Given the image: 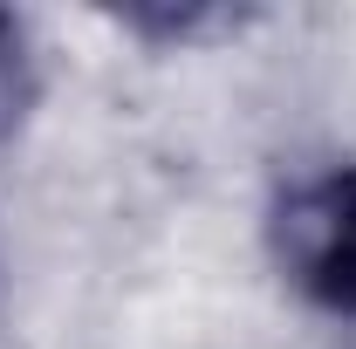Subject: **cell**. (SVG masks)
<instances>
[{
  "label": "cell",
  "mask_w": 356,
  "mask_h": 349,
  "mask_svg": "<svg viewBox=\"0 0 356 349\" xmlns=\"http://www.w3.org/2000/svg\"><path fill=\"white\" fill-rule=\"evenodd\" d=\"M274 254L315 308L356 315V165L302 178L274 206Z\"/></svg>",
  "instance_id": "1"
},
{
  "label": "cell",
  "mask_w": 356,
  "mask_h": 349,
  "mask_svg": "<svg viewBox=\"0 0 356 349\" xmlns=\"http://www.w3.org/2000/svg\"><path fill=\"white\" fill-rule=\"evenodd\" d=\"M28 103H35V62H28V35H21V21L0 7V137L28 117Z\"/></svg>",
  "instance_id": "2"
}]
</instances>
